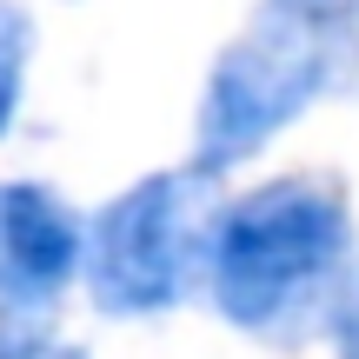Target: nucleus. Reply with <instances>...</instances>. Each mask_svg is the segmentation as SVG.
Returning <instances> with one entry per match:
<instances>
[{
	"mask_svg": "<svg viewBox=\"0 0 359 359\" xmlns=\"http://www.w3.org/2000/svg\"><path fill=\"white\" fill-rule=\"evenodd\" d=\"M353 206L333 173H286L240 193L206 233V286L226 326L253 339H306L353 293Z\"/></svg>",
	"mask_w": 359,
	"mask_h": 359,
	"instance_id": "nucleus-1",
	"label": "nucleus"
},
{
	"mask_svg": "<svg viewBox=\"0 0 359 359\" xmlns=\"http://www.w3.org/2000/svg\"><path fill=\"white\" fill-rule=\"evenodd\" d=\"M320 93H359V0H273L206 74L193 167L253 160Z\"/></svg>",
	"mask_w": 359,
	"mask_h": 359,
	"instance_id": "nucleus-2",
	"label": "nucleus"
},
{
	"mask_svg": "<svg viewBox=\"0 0 359 359\" xmlns=\"http://www.w3.org/2000/svg\"><path fill=\"white\" fill-rule=\"evenodd\" d=\"M206 233H213V173H147L140 187L100 206L93 233H80V273H87L93 306L114 320H147V313L180 306L193 273L206 266Z\"/></svg>",
	"mask_w": 359,
	"mask_h": 359,
	"instance_id": "nucleus-3",
	"label": "nucleus"
},
{
	"mask_svg": "<svg viewBox=\"0 0 359 359\" xmlns=\"http://www.w3.org/2000/svg\"><path fill=\"white\" fill-rule=\"evenodd\" d=\"M80 273V219L53 187H0V313H47Z\"/></svg>",
	"mask_w": 359,
	"mask_h": 359,
	"instance_id": "nucleus-4",
	"label": "nucleus"
},
{
	"mask_svg": "<svg viewBox=\"0 0 359 359\" xmlns=\"http://www.w3.org/2000/svg\"><path fill=\"white\" fill-rule=\"evenodd\" d=\"M27 60H34V20L13 0H0V133L13 127V107L27 87Z\"/></svg>",
	"mask_w": 359,
	"mask_h": 359,
	"instance_id": "nucleus-5",
	"label": "nucleus"
},
{
	"mask_svg": "<svg viewBox=\"0 0 359 359\" xmlns=\"http://www.w3.org/2000/svg\"><path fill=\"white\" fill-rule=\"evenodd\" d=\"M0 359H87V353L53 326H40V313H0Z\"/></svg>",
	"mask_w": 359,
	"mask_h": 359,
	"instance_id": "nucleus-6",
	"label": "nucleus"
},
{
	"mask_svg": "<svg viewBox=\"0 0 359 359\" xmlns=\"http://www.w3.org/2000/svg\"><path fill=\"white\" fill-rule=\"evenodd\" d=\"M326 333H333V353L339 359H359V286L339 299V313L326 320Z\"/></svg>",
	"mask_w": 359,
	"mask_h": 359,
	"instance_id": "nucleus-7",
	"label": "nucleus"
}]
</instances>
